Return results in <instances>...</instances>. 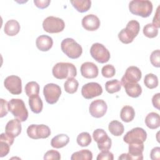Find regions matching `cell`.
<instances>
[{"label": "cell", "mask_w": 160, "mask_h": 160, "mask_svg": "<svg viewBox=\"0 0 160 160\" xmlns=\"http://www.w3.org/2000/svg\"><path fill=\"white\" fill-rule=\"evenodd\" d=\"M54 78L58 79H64L74 78L77 74L76 66L70 62H58L52 69Z\"/></svg>", "instance_id": "obj_1"}, {"label": "cell", "mask_w": 160, "mask_h": 160, "mask_svg": "<svg viewBox=\"0 0 160 160\" xmlns=\"http://www.w3.org/2000/svg\"><path fill=\"white\" fill-rule=\"evenodd\" d=\"M130 12L142 18L149 17L152 11V4L148 0H133L129 4Z\"/></svg>", "instance_id": "obj_2"}, {"label": "cell", "mask_w": 160, "mask_h": 160, "mask_svg": "<svg viewBox=\"0 0 160 160\" xmlns=\"http://www.w3.org/2000/svg\"><path fill=\"white\" fill-rule=\"evenodd\" d=\"M140 30V25L138 21L131 20L128 22L125 28L118 33V38L124 44L132 42L137 36Z\"/></svg>", "instance_id": "obj_3"}, {"label": "cell", "mask_w": 160, "mask_h": 160, "mask_svg": "<svg viewBox=\"0 0 160 160\" xmlns=\"http://www.w3.org/2000/svg\"><path fill=\"white\" fill-rule=\"evenodd\" d=\"M9 111L21 122H24L28 118V111L24 101L21 99H11L8 102Z\"/></svg>", "instance_id": "obj_4"}, {"label": "cell", "mask_w": 160, "mask_h": 160, "mask_svg": "<svg viewBox=\"0 0 160 160\" xmlns=\"http://www.w3.org/2000/svg\"><path fill=\"white\" fill-rule=\"evenodd\" d=\"M62 51L71 59H77L81 56L82 48L75 40L72 38L63 39L61 44Z\"/></svg>", "instance_id": "obj_5"}, {"label": "cell", "mask_w": 160, "mask_h": 160, "mask_svg": "<svg viewBox=\"0 0 160 160\" xmlns=\"http://www.w3.org/2000/svg\"><path fill=\"white\" fill-rule=\"evenodd\" d=\"M42 28L47 32L59 33L64 30L65 24L64 21L59 18L48 16L43 21Z\"/></svg>", "instance_id": "obj_6"}, {"label": "cell", "mask_w": 160, "mask_h": 160, "mask_svg": "<svg viewBox=\"0 0 160 160\" xmlns=\"http://www.w3.org/2000/svg\"><path fill=\"white\" fill-rule=\"evenodd\" d=\"M90 54L92 58L99 63L107 62L110 59L109 50L102 44L94 43L90 49Z\"/></svg>", "instance_id": "obj_7"}, {"label": "cell", "mask_w": 160, "mask_h": 160, "mask_svg": "<svg viewBox=\"0 0 160 160\" xmlns=\"http://www.w3.org/2000/svg\"><path fill=\"white\" fill-rule=\"evenodd\" d=\"M27 134L33 139H45L50 136L51 130L44 124H31L27 129Z\"/></svg>", "instance_id": "obj_8"}, {"label": "cell", "mask_w": 160, "mask_h": 160, "mask_svg": "<svg viewBox=\"0 0 160 160\" xmlns=\"http://www.w3.org/2000/svg\"><path fill=\"white\" fill-rule=\"evenodd\" d=\"M43 94L46 101L49 104H53L57 102L61 96V89L56 84L49 83L44 87Z\"/></svg>", "instance_id": "obj_9"}, {"label": "cell", "mask_w": 160, "mask_h": 160, "mask_svg": "<svg viewBox=\"0 0 160 160\" xmlns=\"http://www.w3.org/2000/svg\"><path fill=\"white\" fill-rule=\"evenodd\" d=\"M147 138L146 131L141 128H135L128 131L123 138L124 141L127 144L143 143Z\"/></svg>", "instance_id": "obj_10"}, {"label": "cell", "mask_w": 160, "mask_h": 160, "mask_svg": "<svg viewBox=\"0 0 160 160\" xmlns=\"http://www.w3.org/2000/svg\"><path fill=\"white\" fill-rule=\"evenodd\" d=\"M92 138L98 144V148L101 151H108L112 144L111 138L102 129H97L92 133Z\"/></svg>", "instance_id": "obj_11"}, {"label": "cell", "mask_w": 160, "mask_h": 160, "mask_svg": "<svg viewBox=\"0 0 160 160\" xmlns=\"http://www.w3.org/2000/svg\"><path fill=\"white\" fill-rule=\"evenodd\" d=\"M128 153L122 154L118 159H143L142 152L144 151L143 143H131L129 144Z\"/></svg>", "instance_id": "obj_12"}, {"label": "cell", "mask_w": 160, "mask_h": 160, "mask_svg": "<svg viewBox=\"0 0 160 160\" xmlns=\"http://www.w3.org/2000/svg\"><path fill=\"white\" fill-rule=\"evenodd\" d=\"M4 85L12 94L17 95L22 92V82L19 76L15 75L8 76L4 81Z\"/></svg>", "instance_id": "obj_13"}, {"label": "cell", "mask_w": 160, "mask_h": 160, "mask_svg": "<svg viewBox=\"0 0 160 160\" xmlns=\"http://www.w3.org/2000/svg\"><path fill=\"white\" fill-rule=\"evenodd\" d=\"M102 93L101 86L97 82H91L84 84L81 89L82 96L87 99L100 96Z\"/></svg>", "instance_id": "obj_14"}, {"label": "cell", "mask_w": 160, "mask_h": 160, "mask_svg": "<svg viewBox=\"0 0 160 160\" xmlns=\"http://www.w3.org/2000/svg\"><path fill=\"white\" fill-rule=\"evenodd\" d=\"M141 77V71L138 67L129 66L121 78V85L123 86L126 83H136L140 81Z\"/></svg>", "instance_id": "obj_15"}, {"label": "cell", "mask_w": 160, "mask_h": 160, "mask_svg": "<svg viewBox=\"0 0 160 160\" xmlns=\"http://www.w3.org/2000/svg\"><path fill=\"white\" fill-rule=\"evenodd\" d=\"M108 106L102 99L93 101L89 105V111L91 115L96 118H100L104 116L107 111Z\"/></svg>", "instance_id": "obj_16"}, {"label": "cell", "mask_w": 160, "mask_h": 160, "mask_svg": "<svg viewBox=\"0 0 160 160\" xmlns=\"http://www.w3.org/2000/svg\"><path fill=\"white\" fill-rule=\"evenodd\" d=\"M81 24L86 30L94 31L99 28L101 22L99 18L96 15L88 14L82 18Z\"/></svg>", "instance_id": "obj_17"}, {"label": "cell", "mask_w": 160, "mask_h": 160, "mask_svg": "<svg viewBox=\"0 0 160 160\" xmlns=\"http://www.w3.org/2000/svg\"><path fill=\"white\" fill-rule=\"evenodd\" d=\"M81 75L87 79H92L98 76L99 71L98 66L92 62H84L80 68Z\"/></svg>", "instance_id": "obj_18"}, {"label": "cell", "mask_w": 160, "mask_h": 160, "mask_svg": "<svg viewBox=\"0 0 160 160\" xmlns=\"http://www.w3.org/2000/svg\"><path fill=\"white\" fill-rule=\"evenodd\" d=\"M14 138L8 134L1 133L0 136V157L6 156L9 152L10 146L14 142Z\"/></svg>", "instance_id": "obj_19"}, {"label": "cell", "mask_w": 160, "mask_h": 160, "mask_svg": "<svg viewBox=\"0 0 160 160\" xmlns=\"http://www.w3.org/2000/svg\"><path fill=\"white\" fill-rule=\"evenodd\" d=\"M21 121L18 119H11L8 122L5 127V132L12 138L18 136L21 132Z\"/></svg>", "instance_id": "obj_20"}, {"label": "cell", "mask_w": 160, "mask_h": 160, "mask_svg": "<svg viewBox=\"0 0 160 160\" xmlns=\"http://www.w3.org/2000/svg\"><path fill=\"white\" fill-rule=\"evenodd\" d=\"M53 40L52 38L47 35H41L36 40V45L38 49L41 51H48L52 46Z\"/></svg>", "instance_id": "obj_21"}, {"label": "cell", "mask_w": 160, "mask_h": 160, "mask_svg": "<svg viewBox=\"0 0 160 160\" xmlns=\"http://www.w3.org/2000/svg\"><path fill=\"white\" fill-rule=\"evenodd\" d=\"M20 28V24L16 20L11 19L6 22L4 26V31L8 36H14L19 32Z\"/></svg>", "instance_id": "obj_22"}, {"label": "cell", "mask_w": 160, "mask_h": 160, "mask_svg": "<svg viewBox=\"0 0 160 160\" xmlns=\"http://www.w3.org/2000/svg\"><path fill=\"white\" fill-rule=\"evenodd\" d=\"M126 94L131 98H138L142 93V88L139 84L136 83H126L123 85Z\"/></svg>", "instance_id": "obj_23"}, {"label": "cell", "mask_w": 160, "mask_h": 160, "mask_svg": "<svg viewBox=\"0 0 160 160\" xmlns=\"http://www.w3.org/2000/svg\"><path fill=\"white\" fill-rule=\"evenodd\" d=\"M146 125L151 129H155L160 126L159 115L154 112L149 113L145 118Z\"/></svg>", "instance_id": "obj_24"}, {"label": "cell", "mask_w": 160, "mask_h": 160, "mask_svg": "<svg viewBox=\"0 0 160 160\" xmlns=\"http://www.w3.org/2000/svg\"><path fill=\"white\" fill-rule=\"evenodd\" d=\"M69 141V138L65 134H60L54 136L51 141V145L54 148H61L66 146Z\"/></svg>", "instance_id": "obj_25"}, {"label": "cell", "mask_w": 160, "mask_h": 160, "mask_svg": "<svg viewBox=\"0 0 160 160\" xmlns=\"http://www.w3.org/2000/svg\"><path fill=\"white\" fill-rule=\"evenodd\" d=\"M29 105L31 110L36 114L40 113L42 110L43 103L39 96L30 97L29 98Z\"/></svg>", "instance_id": "obj_26"}, {"label": "cell", "mask_w": 160, "mask_h": 160, "mask_svg": "<svg viewBox=\"0 0 160 160\" xmlns=\"http://www.w3.org/2000/svg\"><path fill=\"white\" fill-rule=\"evenodd\" d=\"M134 117L135 111L132 106H125L121 109L120 112V118L124 122H131L134 119Z\"/></svg>", "instance_id": "obj_27"}, {"label": "cell", "mask_w": 160, "mask_h": 160, "mask_svg": "<svg viewBox=\"0 0 160 160\" xmlns=\"http://www.w3.org/2000/svg\"><path fill=\"white\" fill-rule=\"evenodd\" d=\"M70 2L72 6L79 12L88 11L91 6V1L90 0H74Z\"/></svg>", "instance_id": "obj_28"}, {"label": "cell", "mask_w": 160, "mask_h": 160, "mask_svg": "<svg viewBox=\"0 0 160 160\" xmlns=\"http://www.w3.org/2000/svg\"><path fill=\"white\" fill-rule=\"evenodd\" d=\"M108 129L112 135L115 136H119L123 134L124 128L121 122L116 120H113L109 122Z\"/></svg>", "instance_id": "obj_29"}, {"label": "cell", "mask_w": 160, "mask_h": 160, "mask_svg": "<svg viewBox=\"0 0 160 160\" xmlns=\"http://www.w3.org/2000/svg\"><path fill=\"white\" fill-rule=\"evenodd\" d=\"M92 153L88 149H82L74 152L71 157V160H92Z\"/></svg>", "instance_id": "obj_30"}, {"label": "cell", "mask_w": 160, "mask_h": 160, "mask_svg": "<svg viewBox=\"0 0 160 160\" xmlns=\"http://www.w3.org/2000/svg\"><path fill=\"white\" fill-rule=\"evenodd\" d=\"M25 92L29 98L38 96L39 92V86L35 81H30L25 86Z\"/></svg>", "instance_id": "obj_31"}, {"label": "cell", "mask_w": 160, "mask_h": 160, "mask_svg": "<svg viewBox=\"0 0 160 160\" xmlns=\"http://www.w3.org/2000/svg\"><path fill=\"white\" fill-rule=\"evenodd\" d=\"M105 89L109 94L117 92L121 89V82L118 79L108 81L105 84Z\"/></svg>", "instance_id": "obj_32"}, {"label": "cell", "mask_w": 160, "mask_h": 160, "mask_svg": "<svg viewBox=\"0 0 160 160\" xmlns=\"http://www.w3.org/2000/svg\"><path fill=\"white\" fill-rule=\"evenodd\" d=\"M64 90L69 94H74L78 90L79 86L78 81L74 78H69L64 82Z\"/></svg>", "instance_id": "obj_33"}, {"label": "cell", "mask_w": 160, "mask_h": 160, "mask_svg": "<svg viewBox=\"0 0 160 160\" xmlns=\"http://www.w3.org/2000/svg\"><path fill=\"white\" fill-rule=\"evenodd\" d=\"M144 83L148 88L151 89H154L158 85V77L152 73H149L145 76Z\"/></svg>", "instance_id": "obj_34"}, {"label": "cell", "mask_w": 160, "mask_h": 160, "mask_svg": "<svg viewBox=\"0 0 160 160\" xmlns=\"http://www.w3.org/2000/svg\"><path fill=\"white\" fill-rule=\"evenodd\" d=\"M77 143L81 147H86L90 144L91 142V137L89 132H82L80 133L76 139Z\"/></svg>", "instance_id": "obj_35"}, {"label": "cell", "mask_w": 160, "mask_h": 160, "mask_svg": "<svg viewBox=\"0 0 160 160\" xmlns=\"http://www.w3.org/2000/svg\"><path fill=\"white\" fill-rule=\"evenodd\" d=\"M142 32L145 36L149 38H154L158 34V29L152 23H149L143 28Z\"/></svg>", "instance_id": "obj_36"}, {"label": "cell", "mask_w": 160, "mask_h": 160, "mask_svg": "<svg viewBox=\"0 0 160 160\" xmlns=\"http://www.w3.org/2000/svg\"><path fill=\"white\" fill-rule=\"evenodd\" d=\"M102 75L107 78H112L115 75L116 69L111 64H106L101 69Z\"/></svg>", "instance_id": "obj_37"}, {"label": "cell", "mask_w": 160, "mask_h": 160, "mask_svg": "<svg viewBox=\"0 0 160 160\" xmlns=\"http://www.w3.org/2000/svg\"><path fill=\"white\" fill-rule=\"evenodd\" d=\"M159 57H160V51L159 49L152 51L150 56V61L151 64L156 68H159L160 66Z\"/></svg>", "instance_id": "obj_38"}, {"label": "cell", "mask_w": 160, "mask_h": 160, "mask_svg": "<svg viewBox=\"0 0 160 160\" xmlns=\"http://www.w3.org/2000/svg\"><path fill=\"white\" fill-rule=\"evenodd\" d=\"M61 159L60 153L54 149H51L47 151L44 156V159H55L59 160Z\"/></svg>", "instance_id": "obj_39"}, {"label": "cell", "mask_w": 160, "mask_h": 160, "mask_svg": "<svg viewBox=\"0 0 160 160\" xmlns=\"http://www.w3.org/2000/svg\"><path fill=\"white\" fill-rule=\"evenodd\" d=\"M97 160H113V154L109 151H101L97 156Z\"/></svg>", "instance_id": "obj_40"}, {"label": "cell", "mask_w": 160, "mask_h": 160, "mask_svg": "<svg viewBox=\"0 0 160 160\" xmlns=\"http://www.w3.org/2000/svg\"><path fill=\"white\" fill-rule=\"evenodd\" d=\"M1 118H2L7 115L9 108H8V102L3 99H1Z\"/></svg>", "instance_id": "obj_41"}, {"label": "cell", "mask_w": 160, "mask_h": 160, "mask_svg": "<svg viewBox=\"0 0 160 160\" xmlns=\"http://www.w3.org/2000/svg\"><path fill=\"white\" fill-rule=\"evenodd\" d=\"M160 6H159L156 9L155 15L152 19V24L157 28L158 29L160 28V10H159Z\"/></svg>", "instance_id": "obj_42"}, {"label": "cell", "mask_w": 160, "mask_h": 160, "mask_svg": "<svg viewBox=\"0 0 160 160\" xmlns=\"http://www.w3.org/2000/svg\"><path fill=\"white\" fill-rule=\"evenodd\" d=\"M51 2L50 0H34V3L36 7L40 9H44L48 7Z\"/></svg>", "instance_id": "obj_43"}, {"label": "cell", "mask_w": 160, "mask_h": 160, "mask_svg": "<svg viewBox=\"0 0 160 160\" xmlns=\"http://www.w3.org/2000/svg\"><path fill=\"white\" fill-rule=\"evenodd\" d=\"M150 158L152 160L160 159V148L159 147H155L151 151Z\"/></svg>", "instance_id": "obj_44"}, {"label": "cell", "mask_w": 160, "mask_h": 160, "mask_svg": "<svg viewBox=\"0 0 160 160\" xmlns=\"http://www.w3.org/2000/svg\"><path fill=\"white\" fill-rule=\"evenodd\" d=\"M159 101H160V93H157L154 94L152 98V103L153 106L158 109H160Z\"/></svg>", "instance_id": "obj_45"}]
</instances>
